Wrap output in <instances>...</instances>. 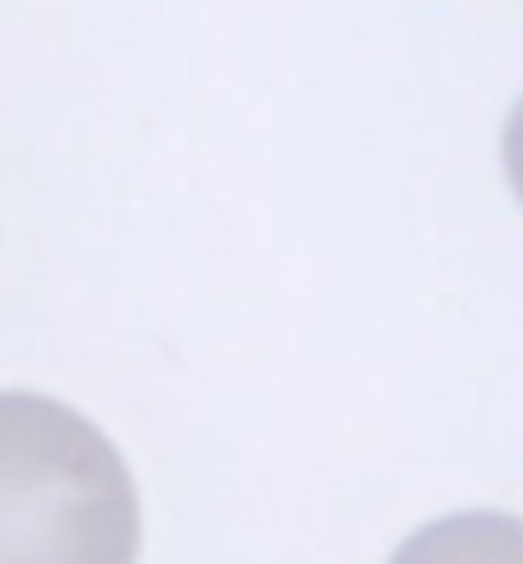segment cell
Instances as JSON below:
<instances>
[{"label":"cell","instance_id":"cell-1","mask_svg":"<svg viewBox=\"0 0 523 564\" xmlns=\"http://www.w3.org/2000/svg\"><path fill=\"white\" fill-rule=\"evenodd\" d=\"M503 170H509L513 195L523 200V98H519V108H513V119H509V134H503Z\"/></svg>","mask_w":523,"mask_h":564}]
</instances>
